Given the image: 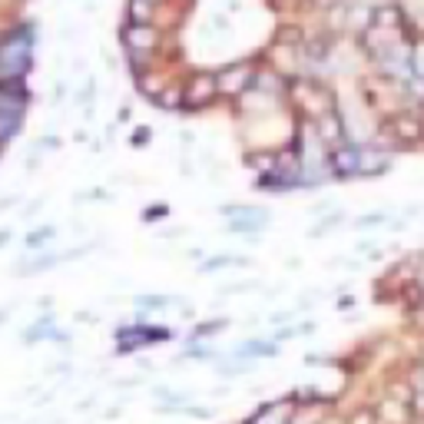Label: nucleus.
Returning <instances> with one entry per match:
<instances>
[{
    "instance_id": "1",
    "label": "nucleus",
    "mask_w": 424,
    "mask_h": 424,
    "mask_svg": "<svg viewBox=\"0 0 424 424\" xmlns=\"http://www.w3.org/2000/svg\"><path fill=\"white\" fill-rule=\"evenodd\" d=\"M219 93V77H212V73H199V77H193L189 83H186L183 90V106H189V110H199V106L212 103V97Z\"/></svg>"
},
{
    "instance_id": "2",
    "label": "nucleus",
    "mask_w": 424,
    "mask_h": 424,
    "mask_svg": "<svg viewBox=\"0 0 424 424\" xmlns=\"http://www.w3.org/2000/svg\"><path fill=\"white\" fill-rule=\"evenodd\" d=\"M391 129H395V139L398 143H405V146H411V143H418L424 136V123L418 120V116H411V113H401V116H395L391 120Z\"/></svg>"
},
{
    "instance_id": "3",
    "label": "nucleus",
    "mask_w": 424,
    "mask_h": 424,
    "mask_svg": "<svg viewBox=\"0 0 424 424\" xmlns=\"http://www.w3.org/2000/svg\"><path fill=\"white\" fill-rule=\"evenodd\" d=\"M123 40H126V47L133 50V53H146V50L156 43V33L146 23H133V27L123 33Z\"/></svg>"
},
{
    "instance_id": "4",
    "label": "nucleus",
    "mask_w": 424,
    "mask_h": 424,
    "mask_svg": "<svg viewBox=\"0 0 424 424\" xmlns=\"http://www.w3.org/2000/svg\"><path fill=\"white\" fill-rule=\"evenodd\" d=\"M371 17H375V27H378V30H398L401 23H405V14H401L395 4H385V7H378Z\"/></svg>"
},
{
    "instance_id": "5",
    "label": "nucleus",
    "mask_w": 424,
    "mask_h": 424,
    "mask_svg": "<svg viewBox=\"0 0 424 424\" xmlns=\"http://www.w3.org/2000/svg\"><path fill=\"white\" fill-rule=\"evenodd\" d=\"M358 169H361V159H358V153L351 149V146L335 149V173L338 176H355Z\"/></svg>"
},
{
    "instance_id": "6",
    "label": "nucleus",
    "mask_w": 424,
    "mask_h": 424,
    "mask_svg": "<svg viewBox=\"0 0 424 424\" xmlns=\"http://www.w3.org/2000/svg\"><path fill=\"white\" fill-rule=\"evenodd\" d=\"M245 83H249V73H245V70H229V73L219 77V90H226V93L245 90Z\"/></svg>"
},
{
    "instance_id": "7",
    "label": "nucleus",
    "mask_w": 424,
    "mask_h": 424,
    "mask_svg": "<svg viewBox=\"0 0 424 424\" xmlns=\"http://www.w3.org/2000/svg\"><path fill=\"white\" fill-rule=\"evenodd\" d=\"M318 126H322V129H325V139L328 143H338V116H322V120H318Z\"/></svg>"
},
{
    "instance_id": "8",
    "label": "nucleus",
    "mask_w": 424,
    "mask_h": 424,
    "mask_svg": "<svg viewBox=\"0 0 424 424\" xmlns=\"http://www.w3.org/2000/svg\"><path fill=\"white\" fill-rule=\"evenodd\" d=\"M239 262L242 265V259H232V255H216V259H209L203 265V272H219V269H229V265H235Z\"/></svg>"
},
{
    "instance_id": "9",
    "label": "nucleus",
    "mask_w": 424,
    "mask_h": 424,
    "mask_svg": "<svg viewBox=\"0 0 424 424\" xmlns=\"http://www.w3.org/2000/svg\"><path fill=\"white\" fill-rule=\"evenodd\" d=\"M129 14H133L136 23H146V20H149V0H133V4H129Z\"/></svg>"
},
{
    "instance_id": "10",
    "label": "nucleus",
    "mask_w": 424,
    "mask_h": 424,
    "mask_svg": "<svg viewBox=\"0 0 424 424\" xmlns=\"http://www.w3.org/2000/svg\"><path fill=\"white\" fill-rule=\"evenodd\" d=\"M242 355H275V345H265V341H252L249 348H242Z\"/></svg>"
},
{
    "instance_id": "11",
    "label": "nucleus",
    "mask_w": 424,
    "mask_h": 424,
    "mask_svg": "<svg viewBox=\"0 0 424 424\" xmlns=\"http://www.w3.org/2000/svg\"><path fill=\"white\" fill-rule=\"evenodd\" d=\"M348 424H375V415H371V411H368V408H365V411H358V415L351 418V421H348Z\"/></svg>"
},
{
    "instance_id": "12",
    "label": "nucleus",
    "mask_w": 424,
    "mask_h": 424,
    "mask_svg": "<svg viewBox=\"0 0 424 424\" xmlns=\"http://www.w3.org/2000/svg\"><path fill=\"white\" fill-rule=\"evenodd\" d=\"M50 235V229H43V232H33V235H30V245H40V242L47 239Z\"/></svg>"
},
{
    "instance_id": "13",
    "label": "nucleus",
    "mask_w": 424,
    "mask_h": 424,
    "mask_svg": "<svg viewBox=\"0 0 424 424\" xmlns=\"http://www.w3.org/2000/svg\"><path fill=\"white\" fill-rule=\"evenodd\" d=\"M378 222H385V216H365L358 226H378Z\"/></svg>"
},
{
    "instance_id": "14",
    "label": "nucleus",
    "mask_w": 424,
    "mask_h": 424,
    "mask_svg": "<svg viewBox=\"0 0 424 424\" xmlns=\"http://www.w3.org/2000/svg\"><path fill=\"white\" fill-rule=\"evenodd\" d=\"M318 4H322V7H328V4H335V0H318Z\"/></svg>"
},
{
    "instance_id": "15",
    "label": "nucleus",
    "mask_w": 424,
    "mask_h": 424,
    "mask_svg": "<svg viewBox=\"0 0 424 424\" xmlns=\"http://www.w3.org/2000/svg\"><path fill=\"white\" fill-rule=\"evenodd\" d=\"M149 4H156V0H149Z\"/></svg>"
}]
</instances>
